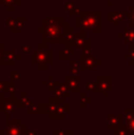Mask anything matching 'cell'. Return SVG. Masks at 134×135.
I'll return each instance as SVG.
<instances>
[{
    "label": "cell",
    "mask_w": 134,
    "mask_h": 135,
    "mask_svg": "<svg viewBox=\"0 0 134 135\" xmlns=\"http://www.w3.org/2000/svg\"><path fill=\"white\" fill-rule=\"evenodd\" d=\"M27 114H44L47 113V103H31L26 108Z\"/></svg>",
    "instance_id": "cell-12"
},
{
    "label": "cell",
    "mask_w": 134,
    "mask_h": 135,
    "mask_svg": "<svg viewBox=\"0 0 134 135\" xmlns=\"http://www.w3.org/2000/svg\"><path fill=\"white\" fill-rule=\"evenodd\" d=\"M54 93H55V97L61 98V100H65L66 97H69L68 88H66L65 85H62V84H59V85L55 89Z\"/></svg>",
    "instance_id": "cell-14"
},
{
    "label": "cell",
    "mask_w": 134,
    "mask_h": 135,
    "mask_svg": "<svg viewBox=\"0 0 134 135\" xmlns=\"http://www.w3.org/2000/svg\"><path fill=\"white\" fill-rule=\"evenodd\" d=\"M43 85H44V86H47V90H49V91H54L55 89H56L57 86L59 85V83L55 82V81H54V77L50 76V77H49V81H47V82H44V83H43Z\"/></svg>",
    "instance_id": "cell-19"
},
{
    "label": "cell",
    "mask_w": 134,
    "mask_h": 135,
    "mask_svg": "<svg viewBox=\"0 0 134 135\" xmlns=\"http://www.w3.org/2000/svg\"><path fill=\"white\" fill-rule=\"evenodd\" d=\"M97 83H99L100 91H102V96L107 97V94L112 91L113 88V78L109 76H97Z\"/></svg>",
    "instance_id": "cell-8"
},
{
    "label": "cell",
    "mask_w": 134,
    "mask_h": 135,
    "mask_svg": "<svg viewBox=\"0 0 134 135\" xmlns=\"http://www.w3.org/2000/svg\"><path fill=\"white\" fill-rule=\"evenodd\" d=\"M68 27V23H64L63 18H52V17L44 18L43 19V28L40 30L43 31V42L45 44L62 43V38Z\"/></svg>",
    "instance_id": "cell-1"
},
{
    "label": "cell",
    "mask_w": 134,
    "mask_h": 135,
    "mask_svg": "<svg viewBox=\"0 0 134 135\" xmlns=\"http://www.w3.org/2000/svg\"><path fill=\"white\" fill-rule=\"evenodd\" d=\"M108 17H113V19H109V21H112V23L115 24L114 26H118L119 21L123 19V13H119V12H116V13H113V12H109Z\"/></svg>",
    "instance_id": "cell-20"
},
{
    "label": "cell",
    "mask_w": 134,
    "mask_h": 135,
    "mask_svg": "<svg viewBox=\"0 0 134 135\" xmlns=\"http://www.w3.org/2000/svg\"><path fill=\"white\" fill-rule=\"evenodd\" d=\"M76 26L81 30L90 32H101V13L100 12H85L76 18Z\"/></svg>",
    "instance_id": "cell-2"
},
{
    "label": "cell",
    "mask_w": 134,
    "mask_h": 135,
    "mask_svg": "<svg viewBox=\"0 0 134 135\" xmlns=\"http://www.w3.org/2000/svg\"><path fill=\"white\" fill-rule=\"evenodd\" d=\"M125 59H127L130 62V64H134V49L131 46V50L127 55L125 56Z\"/></svg>",
    "instance_id": "cell-22"
},
{
    "label": "cell",
    "mask_w": 134,
    "mask_h": 135,
    "mask_svg": "<svg viewBox=\"0 0 134 135\" xmlns=\"http://www.w3.org/2000/svg\"><path fill=\"white\" fill-rule=\"evenodd\" d=\"M16 102H17V107H24V108H27L28 105L31 104V101H30V98L26 96V94L25 93H23L21 94V96H20V98H18V100H16Z\"/></svg>",
    "instance_id": "cell-17"
},
{
    "label": "cell",
    "mask_w": 134,
    "mask_h": 135,
    "mask_svg": "<svg viewBox=\"0 0 134 135\" xmlns=\"http://www.w3.org/2000/svg\"><path fill=\"white\" fill-rule=\"evenodd\" d=\"M28 52H32L31 51V45L30 44H24L21 46V54H28Z\"/></svg>",
    "instance_id": "cell-24"
},
{
    "label": "cell",
    "mask_w": 134,
    "mask_h": 135,
    "mask_svg": "<svg viewBox=\"0 0 134 135\" xmlns=\"http://www.w3.org/2000/svg\"><path fill=\"white\" fill-rule=\"evenodd\" d=\"M119 37L122 38L127 44H130V45L134 44V27L133 26H130V27L125 28L123 32H121L119 35Z\"/></svg>",
    "instance_id": "cell-13"
},
{
    "label": "cell",
    "mask_w": 134,
    "mask_h": 135,
    "mask_svg": "<svg viewBox=\"0 0 134 135\" xmlns=\"http://www.w3.org/2000/svg\"><path fill=\"white\" fill-rule=\"evenodd\" d=\"M108 123H107V127L108 129H113V131H116V129L123 128L125 126V117H123V114H108Z\"/></svg>",
    "instance_id": "cell-7"
},
{
    "label": "cell",
    "mask_w": 134,
    "mask_h": 135,
    "mask_svg": "<svg viewBox=\"0 0 134 135\" xmlns=\"http://www.w3.org/2000/svg\"><path fill=\"white\" fill-rule=\"evenodd\" d=\"M127 135H132V134H127Z\"/></svg>",
    "instance_id": "cell-28"
},
{
    "label": "cell",
    "mask_w": 134,
    "mask_h": 135,
    "mask_svg": "<svg viewBox=\"0 0 134 135\" xmlns=\"http://www.w3.org/2000/svg\"><path fill=\"white\" fill-rule=\"evenodd\" d=\"M11 78L13 82H17L20 79V72L19 71H12L11 72Z\"/></svg>",
    "instance_id": "cell-23"
},
{
    "label": "cell",
    "mask_w": 134,
    "mask_h": 135,
    "mask_svg": "<svg viewBox=\"0 0 134 135\" xmlns=\"http://www.w3.org/2000/svg\"><path fill=\"white\" fill-rule=\"evenodd\" d=\"M90 42H92V40L85 37L84 32L82 31V32H80V33H76L75 40H74V45H75V47L82 50V51H90Z\"/></svg>",
    "instance_id": "cell-9"
},
{
    "label": "cell",
    "mask_w": 134,
    "mask_h": 135,
    "mask_svg": "<svg viewBox=\"0 0 134 135\" xmlns=\"http://www.w3.org/2000/svg\"><path fill=\"white\" fill-rule=\"evenodd\" d=\"M123 128H125V131L128 134L134 135V115L125 119V126H123Z\"/></svg>",
    "instance_id": "cell-16"
},
{
    "label": "cell",
    "mask_w": 134,
    "mask_h": 135,
    "mask_svg": "<svg viewBox=\"0 0 134 135\" xmlns=\"http://www.w3.org/2000/svg\"><path fill=\"white\" fill-rule=\"evenodd\" d=\"M81 63L76 61H70V71L73 76L80 77V71H81Z\"/></svg>",
    "instance_id": "cell-18"
},
{
    "label": "cell",
    "mask_w": 134,
    "mask_h": 135,
    "mask_svg": "<svg viewBox=\"0 0 134 135\" xmlns=\"http://www.w3.org/2000/svg\"><path fill=\"white\" fill-rule=\"evenodd\" d=\"M6 23L13 32H19L24 26L25 18H6Z\"/></svg>",
    "instance_id": "cell-11"
},
{
    "label": "cell",
    "mask_w": 134,
    "mask_h": 135,
    "mask_svg": "<svg viewBox=\"0 0 134 135\" xmlns=\"http://www.w3.org/2000/svg\"><path fill=\"white\" fill-rule=\"evenodd\" d=\"M81 69L82 70H95L97 65H101V61L96 58V56L90 54V51H83L81 56Z\"/></svg>",
    "instance_id": "cell-6"
},
{
    "label": "cell",
    "mask_w": 134,
    "mask_h": 135,
    "mask_svg": "<svg viewBox=\"0 0 134 135\" xmlns=\"http://www.w3.org/2000/svg\"><path fill=\"white\" fill-rule=\"evenodd\" d=\"M130 19H131V26L134 27V6L130 8Z\"/></svg>",
    "instance_id": "cell-25"
},
{
    "label": "cell",
    "mask_w": 134,
    "mask_h": 135,
    "mask_svg": "<svg viewBox=\"0 0 134 135\" xmlns=\"http://www.w3.org/2000/svg\"><path fill=\"white\" fill-rule=\"evenodd\" d=\"M66 131H55L54 132V135H64Z\"/></svg>",
    "instance_id": "cell-27"
},
{
    "label": "cell",
    "mask_w": 134,
    "mask_h": 135,
    "mask_svg": "<svg viewBox=\"0 0 134 135\" xmlns=\"http://www.w3.org/2000/svg\"><path fill=\"white\" fill-rule=\"evenodd\" d=\"M64 85L68 88L69 91H80V77L76 76H66L64 79Z\"/></svg>",
    "instance_id": "cell-10"
},
{
    "label": "cell",
    "mask_w": 134,
    "mask_h": 135,
    "mask_svg": "<svg viewBox=\"0 0 134 135\" xmlns=\"http://www.w3.org/2000/svg\"><path fill=\"white\" fill-rule=\"evenodd\" d=\"M25 135H37V132H36V131H31V129H27V131H26V133H25Z\"/></svg>",
    "instance_id": "cell-26"
},
{
    "label": "cell",
    "mask_w": 134,
    "mask_h": 135,
    "mask_svg": "<svg viewBox=\"0 0 134 135\" xmlns=\"http://www.w3.org/2000/svg\"><path fill=\"white\" fill-rule=\"evenodd\" d=\"M52 50L47 47V44L43 43L36 50L32 51V64L37 66L38 70H46L54 61Z\"/></svg>",
    "instance_id": "cell-3"
},
{
    "label": "cell",
    "mask_w": 134,
    "mask_h": 135,
    "mask_svg": "<svg viewBox=\"0 0 134 135\" xmlns=\"http://www.w3.org/2000/svg\"><path fill=\"white\" fill-rule=\"evenodd\" d=\"M85 86H87V91H100L97 82H88Z\"/></svg>",
    "instance_id": "cell-21"
},
{
    "label": "cell",
    "mask_w": 134,
    "mask_h": 135,
    "mask_svg": "<svg viewBox=\"0 0 134 135\" xmlns=\"http://www.w3.org/2000/svg\"><path fill=\"white\" fill-rule=\"evenodd\" d=\"M18 4H20V0H0V5L5 6L6 11H14Z\"/></svg>",
    "instance_id": "cell-15"
},
{
    "label": "cell",
    "mask_w": 134,
    "mask_h": 135,
    "mask_svg": "<svg viewBox=\"0 0 134 135\" xmlns=\"http://www.w3.org/2000/svg\"><path fill=\"white\" fill-rule=\"evenodd\" d=\"M69 113V104L61 98H49L47 102V115L50 119H63Z\"/></svg>",
    "instance_id": "cell-4"
},
{
    "label": "cell",
    "mask_w": 134,
    "mask_h": 135,
    "mask_svg": "<svg viewBox=\"0 0 134 135\" xmlns=\"http://www.w3.org/2000/svg\"><path fill=\"white\" fill-rule=\"evenodd\" d=\"M9 114H6V129H5V135H25L26 128L25 124L21 123L20 120H9Z\"/></svg>",
    "instance_id": "cell-5"
}]
</instances>
